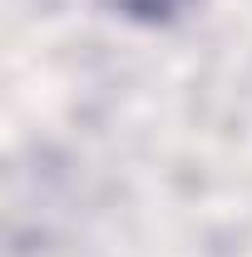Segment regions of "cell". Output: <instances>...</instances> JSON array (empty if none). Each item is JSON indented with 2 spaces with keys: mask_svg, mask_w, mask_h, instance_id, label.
Instances as JSON below:
<instances>
[{
  "mask_svg": "<svg viewBox=\"0 0 252 257\" xmlns=\"http://www.w3.org/2000/svg\"><path fill=\"white\" fill-rule=\"evenodd\" d=\"M104 5H114V10H119V15H129V20H144V25H163V20L183 15L193 0H104Z\"/></svg>",
  "mask_w": 252,
  "mask_h": 257,
  "instance_id": "6da1fadb",
  "label": "cell"
}]
</instances>
